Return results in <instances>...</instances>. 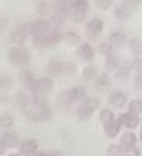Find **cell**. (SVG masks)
Instances as JSON below:
<instances>
[{
	"instance_id": "cell-1",
	"label": "cell",
	"mask_w": 142,
	"mask_h": 156,
	"mask_svg": "<svg viewBox=\"0 0 142 156\" xmlns=\"http://www.w3.org/2000/svg\"><path fill=\"white\" fill-rule=\"evenodd\" d=\"M64 39V35L59 30H52L48 34L37 37L33 39V46L37 49H44V48L52 47L60 43Z\"/></svg>"
},
{
	"instance_id": "cell-2",
	"label": "cell",
	"mask_w": 142,
	"mask_h": 156,
	"mask_svg": "<svg viewBox=\"0 0 142 156\" xmlns=\"http://www.w3.org/2000/svg\"><path fill=\"white\" fill-rule=\"evenodd\" d=\"M99 100L96 96H86L82 102H80L77 109V117L82 121L90 119L94 111L98 108Z\"/></svg>"
},
{
	"instance_id": "cell-3",
	"label": "cell",
	"mask_w": 142,
	"mask_h": 156,
	"mask_svg": "<svg viewBox=\"0 0 142 156\" xmlns=\"http://www.w3.org/2000/svg\"><path fill=\"white\" fill-rule=\"evenodd\" d=\"M30 52L24 47H13L9 51V60L14 65L25 67L30 63Z\"/></svg>"
},
{
	"instance_id": "cell-4",
	"label": "cell",
	"mask_w": 142,
	"mask_h": 156,
	"mask_svg": "<svg viewBox=\"0 0 142 156\" xmlns=\"http://www.w3.org/2000/svg\"><path fill=\"white\" fill-rule=\"evenodd\" d=\"M71 1L74 20L77 23L82 22L86 18L87 12L89 10V1L88 0H71Z\"/></svg>"
},
{
	"instance_id": "cell-5",
	"label": "cell",
	"mask_w": 142,
	"mask_h": 156,
	"mask_svg": "<svg viewBox=\"0 0 142 156\" xmlns=\"http://www.w3.org/2000/svg\"><path fill=\"white\" fill-rule=\"evenodd\" d=\"M20 79L26 88L32 93L37 94V79L33 77V74L30 69H23L20 72Z\"/></svg>"
},
{
	"instance_id": "cell-6",
	"label": "cell",
	"mask_w": 142,
	"mask_h": 156,
	"mask_svg": "<svg viewBox=\"0 0 142 156\" xmlns=\"http://www.w3.org/2000/svg\"><path fill=\"white\" fill-rule=\"evenodd\" d=\"M29 33H30V26H27V25H20V26L16 27V28L11 32L10 41L14 44L20 45V44H23L27 40Z\"/></svg>"
},
{
	"instance_id": "cell-7",
	"label": "cell",
	"mask_w": 142,
	"mask_h": 156,
	"mask_svg": "<svg viewBox=\"0 0 142 156\" xmlns=\"http://www.w3.org/2000/svg\"><path fill=\"white\" fill-rule=\"evenodd\" d=\"M48 29H49V23L44 18H40L30 25V33L33 35V37L45 35Z\"/></svg>"
},
{
	"instance_id": "cell-8",
	"label": "cell",
	"mask_w": 142,
	"mask_h": 156,
	"mask_svg": "<svg viewBox=\"0 0 142 156\" xmlns=\"http://www.w3.org/2000/svg\"><path fill=\"white\" fill-rule=\"evenodd\" d=\"M13 85V78L10 75H0V101L7 100V92Z\"/></svg>"
},
{
	"instance_id": "cell-9",
	"label": "cell",
	"mask_w": 142,
	"mask_h": 156,
	"mask_svg": "<svg viewBox=\"0 0 142 156\" xmlns=\"http://www.w3.org/2000/svg\"><path fill=\"white\" fill-rule=\"evenodd\" d=\"M1 143L7 147H16V144L20 141V137H18L17 133L14 132V130H9V132L5 133L1 138Z\"/></svg>"
},
{
	"instance_id": "cell-10",
	"label": "cell",
	"mask_w": 142,
	"mask_h": 156,
	"mask_svg": "<svg viewBox=\"0 0 142 156\" xmlns=\"http://www.w3.org/2000/svg\"><path fill=\"white\" fill-rule=\"evenodd\" d=\"M120 121L122 123V125H125L128 128H136L139 124V118L137 115L131 112H126L123 113L122 115H120Z\"/></svg>"
},
{
	"instance_id": "cell-11",
	"label": "cell",
	"mask_w": 142,
	"mask_h": 156,
	"mask_svg": "<svg viewBox=\"0 0 142 156\" xmlns=\"http://www.w3.org/2000/svg\"><path fill=\"white\" fill-rule=\"evenodd\" d=\"M37 149V142L33 139H26L20 144V153L24 156H32Z\"/></svg>"
},
{
	"instance_id": "cell-12",
	"label": "cell",
	"mask_w": 142,
	"mask_h": 156,
	"mask_svg": "<svg viewBox=\"0 0 142 156\" xmlns=\"http://www.w3.org/2000/svg\"><path fill=\"white\" fill-rule=\"evenodd\" d=\"M127 98L122 92H112L108 98V103L114 108H121L125 105Z\"/></svg>"
},
{
	"instance_id": "cell-13",
	"label": "cell",
	"mask_w": 142,
	"mask_h": 156,
	"mask_svg": "<svg viewBox=\"0 0 142 156\" xmlns=\"http://www.w3.org/2000/svg\"><path fill=\"white\" fill-rule=\"evenodd\" d=\"M77 55L78 57L82 59V60L86 61H91L93 58H94V49L93 47L90 45L89 43H83L78 47L77 49Z\"/></svg>"
},
{
	"instance_id": "cell-14",
	"label": "cell",
	"mask_w": 142,
	"mask_h": 156,
	"mask_svg": "<svg viewBox=\"0 0 142 156\" xmlns=\"http://www.w3.org/2000/svg\"><path fill=\"white\" fill-rule=\"evenodd\" d=\"M104 29V22L101 18L95 17L91 20L88 24V32L92 37H96L103 31Z\"/></svg>"
},
{
	"instance_id": "cell-15",
	"label": "cell",
	"mask_w": 142,
	"mask_h": 156,
	"mask_svg": "<svg viewBox=\"0 0 142 156\" xmlns=\"http://www.w3.org/2000/svg\"><path fill=\"white\" fill-rule=\"evenodd\" d=\"M69 95L72 104L80 103L86 98V91L82 87H76L72 90H69Z\"/></svg>"
},
{
	"instance_id": "cell-16",
	"label": "cell",
	"mask_w": 142,
	"mask_h": 156,
	"mask_svg": "<svg viewBox=\"0 0 142 156\" xmlns=\"http://www.w3.org/2000/svg\"><path fill=\"white\" fill-rule=\"evenodd\" d=\"M46 73L48 74V76H51V77H57V76L61 75L62 74V62L58 60H51L47 64Z\"/></svg>"
},
{
	"instance_id": "cell-17",
	"label": "cell",
	"mask_w": 142,
	"mask_h": 156,
	"mask_svg": "<svg viewBox=\"0 0 142 156\" xmlns=\"http://www.w3.org/2000/svg\"><path fill=\"white\" fill-rule=\"evenodd\" d=\"M105 133L108 135L109 137H115L116 135L119 134V132H120V128L121 126H122V123H121L120 119H114L112 120L111 122H109V123L105 124Z\"/></svg>"
},
{
	"instance_id": "cell-18",
	"label": "cell",
	"mask_w": 142,
	"mask_h": 156,
	"mask_svg": "<svg viewBox=\"0 0 142 156\" xmlns=\"http://www.w3.org/2000/svg\"><path fill=\"white\" fill-rule=\"evenodd\" d=\"M65 20H66V15H65V14L56 11L51 15L50 20H48V23H49V27H52L54 30H57V29L60 28V27L64 24Z\"/></svg>"
},
{
	"instance_id": "cell-19",
	"label": "cell",
	"mask_w": 142,
	"mask_h": 156,
	"mask_svg": "<svg viewBox=\"0 0 142 156\" xmlns=\"http://www.w3.org/2000/svg\"><path fill=\"white\" fill-rule=\"evenodd\" d=\"M110 78L107 73H101L96 81V90L98 92H105L110 88Z\"/></svg>"
},
{
	"instance_id": "cell-20",
	"label": "cell",
	"mask_w": 142,
	"mask_h": 156,
	"mask_svg": "<svg viewBox=\"0 0 142 156\" xmlns=\"http://www.w3.org/2000/svg\"><path fill=\"white\" fill-rule=\"evenodd\" d=\"M136 142H137V138H136V135L133 133L127 132L124 133L121 138V143L126 150L131 149V147H135Z\"/></svg>"
},
{
	"instance_id": "cell-21",
	"label": "cell",
	"mask_w": 142,
	"mask_h": 156,
	"mask_svg": "<svg viewBox=\"0 0 142 156\" xmlns=\"http://www.w3.org/2000/svg\"><path fill=\"white\" fill-rule=\"evenodd\" d=\"M130 13H131V9H129L128 7L124 5L123 3L121 5H118L115 8V11H114V15H115L116 20H120V22H125L129 17Z\"/></svg>"
},
{
	"instance_id": "cell-22",
	"label": "cell",
	"mask_w": 142,
	"mask_h": 156,
	"mask_svg": "<svg viewBox=\"0 0 142 156\" xmlns=\"http://www.w3.org/2000/svg\"><path fill=\"white\" fill-rule=\"evenodd\" d=\"M37 92H48L54 87V83L48 77H42L40 79H37Z\"/></svg>"
},
{
	"instance_id": "cell-23",
	"label": "cell",
	"mask_w": 142,
	"mask_h": 156,
	"mask_svg": "<svg viewBox=\"0 0 142 156\" xmlns=\"http://www.w3.org/2000/svg\"><path fill=\"white\" fill-rule=\"evenodd\" d=\"M56 9L60 13L67 15L72 13V1L71 0H56Z\"/></svg>"
},
{
	"instance_id": "cell-24",
	"label": "cell",
	"mask_w": 142,
	"mask_h": 156,
	"mask_svg": "<svg viewBox=\"0 0 142 156\" xmlns=\"http://www.w3.org/2000/svg\"><path fill=\"white\" fill-rule=\"evenodd\" d=\"M14 102L15 104L20 107L23 110H26L27 107L29 106V103H30V98L27 94H25L24 92H20L18 94H16L14 96Z\"/></svg>"
},
{
	"instance_id": "cell-25",
	"label": "cell",
	"mask_w": 142,
	"mask_h": 156,
	"mask_svg": "<svg viewBox=\"0 0 142 156\" xmlns=\"http://www.w3.org/2000/svg\"><path fill=\"white\" fill-rule=\"evenodd\" d=\"M71 105H72V103H71V101H69V90H65V91H63L62 93L60 94V96H59L57 106H58V108H60L61 110H66Z\"/></svg>"
},
{
	"instance_id": "cell-26",
	"label": "cell",
	"mask_w": 142,
	"mask_h": 156,
	"mask_svg": "<svg viewBox=\"0 0 142 156\" xmlns=\"http://www.w3.org/2000/svg\"><path fill=\"white\" fill-rule=\"evenodd\" d=\"M130 77V69L127 66H121L115 72V79L121 83H125Z\"/></svg>"
},
{
	"instance_id": "cell-27",
	"label": "cell",
	"mask_w": 142,
	"mask_h": 156,
	"mask_svg": "<svg viewBox=\"0 0 142 156\" xmlns=\"http://www.w3.org/2000/svg\"><path fill=\"white\" fill-rule=\"evenodd\" d=\"M125 39H126V37H125L124 33L116 31V32H113L110 35V44L112 46H115V47H121L124 44Z\"/></svg>"
},
{
	"instance_id": "cell-28",
	"label": "cell",
	"mask_w": 142,
	"mask_h": 156,
	"mask_svg": "<svg viewBox=\"0 0 142 156\" xmlns=\"http://www.w3.org/2000/svg\"><path fill=\"white\" fill-rule=\"evenodd\" d=\"M14 124V119L9 113H1L0 115V127L1 128H10Z\"/></svg>"
},
{
	"instance_id": "cell-29",
	"label": "cell",
	"mask_w": 142,
	"mask_h": 156,
	"mask_svg": "<svg viewBox=\"0 0 142 156\" xmlns=\"http://www.w3.org/2000/svg\"><path fill=\"white\" fill-rule=\"evenodd\" d=\"M51 3L48 2V1H41L37 5V13L42 16H46V15H49L50 12H51Z\"/></svg>"
},
{
	"instance_id": "cell-30",
	"label": "cell",
	"mask_w": 142,
	"mask_h": 156,
	"mask_svg": "<svg viewBox=\"0 0 142 156\" xmlns=\"http://www.w3.org/2000/svg\"><path fill=\"white\" fill-rule=\"evenodd\" d=\"M77 65L74 62H71V61L62 62V73L66 75H74L77 72Z\"/></svg>"
},
{
	"instance_id": "cell-31",
	"label": "cell",
	"mask_w": 142,
	"mask_h": 156,
	"mask_svg": "<svg viewBox=\"0 0 142 156\" xmlns=\"http://www.w3.org/2000/svg\"><path fill=\"white\" fill-rule=\"evenodd\" d=\"M39 115L41 118V120H45V121H48V120L51 119L52 111L50 109L49 105H44L41 108H39Z\"/></svg>"
},
{
	"instance_id": "cell-32",
	"label": "cell",
	"mask_w": 142,
	"mask_h": 156,
	"mask_svg": "<svg viewBox=\"0 0 142 156\" xmlns=\"http://www.w3.org/2000/svg\"><path fill=\"white\" fill-rule=\"evenodd\" d=\"M99 120L104 123V125L109 122H111L112 120H114V115L110 109H103L99 113Z\"/></svg>"
},
{
	"instance_id": "cell-33",
	"label": "cell",
	"mask_w": 142,
	"mask_h": 156,
	"mask_svg": "<svg viewBox=\"0 0 142 156\" xmlns=\"http://www.w3.org/2000/svg\"><path fill=\"white\" fill-rule=\"evenodd\" d=\"M142 111V101L139 100H133L129 104V112L135 113V115H139Z\"/></svg>"
},
{
	"instance_id": "cell-34",
	"label": "cell",
	"mask_w": 142,
	"mask_h": 156,
	"mask_svg": "<svg viewBox=\"0 0 142 156\" xmlns=\"http://www.w3.org/2000/svg\"><path fill=\"white\" fill-rule=\"evenodd\" d=\"M63 40H65V41L69 44H71V45H76V44L80 42V37L75 32H67L66 34L64 35V39Z\"/></svg>"
},
{
	"instance_id": "cell-35",
	"label": "cell",
	"mask_w": 142,
	"mask_h": 156,
	"mask_svg": "<svg viewBox=\"0 0 142 156\" xmlns=\"http://www.w3.org/2000/svg\"><path fill=\"white\" fill-rule=\"evenodd\" d=\"M105 66H106V69H109V71H113V69H115L116 67L119 66L118 59H115L114 57H112V56L107 57V59H106Z\"/></svg>"
},
{
	"instance_id": "cell-36",
	"label": "cell",
	"mask_w": 142,
	"mask_h": 156,
	"mask_svg": "<svg viewBox=\"0 0 142 156\" xmlns=\"http://www.w3.org/2000/svg\"><path fill=\"white\" fill-rule=\"evenodd\" d=\"M98 52L101 55H104V56H111L112 54V45L108 43H103L98 46Z\"/></svg>"
},
{
	"instance_id": "cell-37",
	"label": "cell",
	"mask_w": 142,
	"mask_h": 156,
	"mask_svg": "<svg viewBox=\"0 0 142 156\" xmlns=\"http://www.w3.org/2000/svg\"><path fill=\"white\" fill-rule=\"evenodd\" d=\"M112 5V0H95V5L101 11H107Z\"/></svg>"
},
{
	"instance_id": "cell-38",
	"label": "cell",
	"mask_w": 142,
	"mask_h": 156,
	"mask_svg": "<svg viewBox=\"0 0 142 156\" xmlns=\"http://www.w3.org/2000/svg\"><path fill=\"white\" fill-rule=\"evenodd\" d=\"M130 48L135 54H142V42L138 39H133L130 42Z\"/></svg>"
},
{
	"instance_id": "cell-39",
	"label": "cell",
	"mask_w": 142,
	"mask_h": 156,
	"mask_svg": "<svg viewBox=\"0 0 142 156\" xmlns=\"http://www.w3.org/2000/svg\"><path fill=\"white\" fill-rule=\"evenodd\" d=\"M33 103H34V105L37 107V108H41L42 106L48 104V101L45 96L40 95V94H35L34 98H33Z\"/></svg>"
},
{
	"instance_id": "cell-40",
	"label": "cell",
	"mask_w": 142,
	"mask_h": 156,
	"mask_svg": "<svg viewBox=\"0 0 142 156\" xmlns=\"http://www.w3.org/2000/svg\"><path fill=\"white\" fill-rule=\"evenodd\" d=\"M82 76L86 79H93L96 76V69L93 66H87L84 67L83 72H82Z\"/></svg>"
},
{
	"instance_id": "cell-41",
	"label": "cell",
	"mask_w": 142,
	"mask_h": 156,
	"mask_svg": "<svg viewBox=\"0 0 142 156\" xmlns=\"http://www.w3.org/2000/svg\"><path fill=\"white\" fill-rule=\"evenodd\" d=\"M122 154V147L120 145L113 144L108 149L107 155L108 156H120Z\"/></svg>"
},
{
	"instance_id": "cell-42",
	"label": "cell",
	"mask_w": 142,
	"mask_h": 156,
	"mask_svg": "<svg viewBox=\"0 0 142 156\" xmlns=\"http://www.w3.org/2000/svg\"><path fill=\"white\" fill-rule=\"evenodd\" d=\"M141 3V0H123V5L128 7L129 9L136 8Z\"/></svg>"
},
{
	"instance_id": "cell-43",
	"label": "cell",
	"mask_w": 142,
	"mask_h": 156,
	"mask_svg": "<svg viewBox=\"0 0 142 156\" xmlns=\"http://www.w3.org/2000/svg\"><path fill=\"white\" fill-rule=\"evenodd\" d=\"M133 85L135 88L138 90H142V75H138L133 80Z\"/></svg>"
},
{
	"instance_id": "cell-44",
	"label": "cell",
	"mask_w": 142,
	"mask_h": 156,
	"mask_svg": "<svg viewBox=\"0 0 142 156\" xmlns=\"http://www.w3.org/2000/svg\"><path fill=\"white\" fill-rule=\"evenodd\" d=\"M126 156H140V151L136 147L126 150Z\"/></svg>"
},
{
	"instance_id": "cell-45",
	"label": "cell",
	"mask_w": 142,
	"mask_h": 156,
	"mask_svg": "<svg viewBox=\"0 0 142 156\" xmlns=\"http://www.w3.org/2000/svg\"><path fill=\"white\" fill-rule=\"evenodd\" d=\"M133 66L138 71H142V59H136L133 62Z\"/></svg>"
},
{
	"instance_id": "cell-46",
	"label": "cell",
	"mask_w": 142,
	"mask_h": 156,
	"mask_svg": "<svg viewBox=\"0 0 142 156\" xmlns=\"http://www.w3.org/2000/svg\"><path fill=\"white\" fill-rule=\"evenodd\" d=\"M5 152V147L1 143V141H0V155H2Z\"/></svg>"
},
{
	"instance_id": "cell-47",
	"label": "cell",
	"mask_w": 142,
	"mask_h": 156,
	"mask_svg": "<svg viewBox=\"0 0 142 156\" xmlns=\"http://www.w3.org/2000/svg\"><path fill=\"white\" fill-rule=\"evenodd\" d=\"M3 27H5V20H1V18H0V32H1V31H2Z\"/></svg>"
},
{
	"instance_id": "cell-48",
	"label": "cell",
	"mask_w": 142,
	"mask_h": 156,
	"mask_svg": "<svg viewBox=\"0 0 142 156\" xmlns=\"http://www.w3.org/2000/svg\"><path fill=\"white\" fill-rule=\"evenodd\" d=\"M141 140H142V130H141Z\"/></svg>"
},
{
	"instance_id": "cell-49",
	"label": "cell",
	"mask_w": 142,
	"mask_h": 156,
	"mask_svg": "<svg viewBox=\"0 0 142 156\" xmlns=\"http://www.w3.org/2000/svg\"><path fill=\"white\" fill-rule=\"evenodd\" d=\"M9 156H18V155H9Z\"/></svg>"
}]
</instances>
